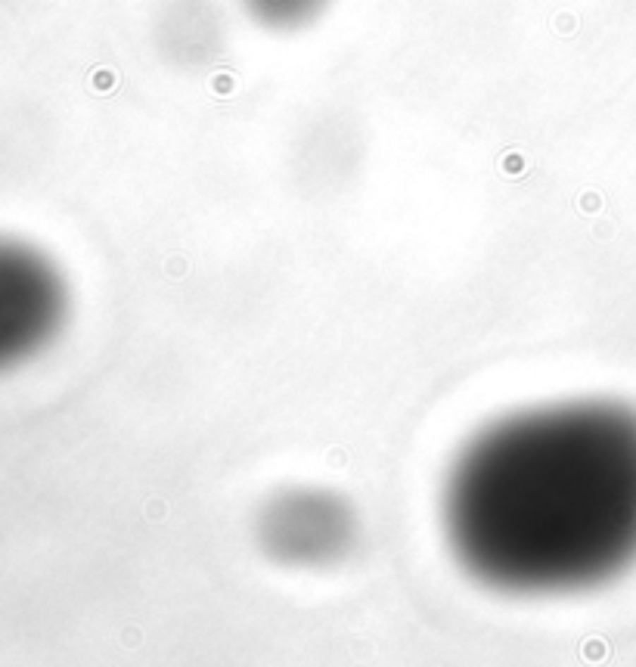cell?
<instances>
[{
	"mask_svg": "<svg viewBox=\"0 0 636 667\" xmlns=\"http://www.w3.org/2000/svg\"><path fill=\"white\" fill-rule=\"evenodd\" d=\"M438 531L453 568L493 596L608 584L636 559V410L553 397L491 416L447 462Z\"/></svg>",
	"mask_w": 636,
	"mask_h": 667,
	"instance_id": "cell-1",
	"label": "cell"
},
{
	"mask_svg": "<svg viewBox=\"0 0 636 667\" xmlns=\"http://www.w3.org/2000/svg\"><path fill=\"white\" fill-rule=\"evenodd\" d=\"M364 519L348 493L313 481H292L261 497L252 515V543L270 565L320 575L357 553Z\"/></svg>",
	"mask_w": 636,
	"mask_h": 667,
	"instance_id": "cell-2",
	"label": "cell"
},
{
	"mask_svg": "<svg viewBox=\"0 0 636 667\" xmlns=\"http://www.w3.org/2000/svg\"><path fill=\"white\" fill-rule=\"evenodd\" d=\"M239 6L264 31H301L326 13L329 0H239Z\"/></svg>",
	"mask_w": 636,
	"mask_h": 667,
	"instance_id": "cell-4",
	"label": "cell"
},
{
	"mask_svg": "<svg viewBox=\"0 0 636 667\" xmlns=\"http://www.w3.org/2000/svg\"><path fill=\"white\" fill-rule=\"evenodd\" d=\"M72 317V286L41 246L0 236V375L37 360Z\"/></svg>",
	"mask_w": 636,
	"mask_h": 667,
	"instance_id": "cell-3",
	"label": "cell"
}]
</instances>
